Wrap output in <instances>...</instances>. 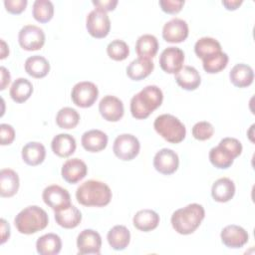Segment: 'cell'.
Returning <instances> with one entry per match:
<instances>
[{
	"label": "cell",
	"instance_id": "6da1fadb",
	"mask_svg": "<svg viewBox=\"0 0 255 255\" xmlns=\"http://www.w3.org/2000/svg\"><path fill=\"white\" fill-rule=\"evenodd\" d=\"M163 101L162 91L154 85L144 87L130 100V113L136 120H144L155 111Z\"/></svg>",
	"mask_w": 255,
	"mask_h": 255
},
{
	"label": "cell",
	"instance_id": "7a4b0ae2",
	"mask_svg": "<svg viewBox=\"0 0 255 255\" xmlns=\"http://www.w3.org/2000/svg\"><path fill=\"white\" fill-rule=\"evenodd\" d=\"M76 198L84 206L103 207L111 202L112 190L105 182L90 179L77 188Z\"/></svg>",
	"mask_w": 255,
	"mask_h": 255
},
{
	"label": "cell",
	"instance_id": "3957f363",
	"mask_svg": "<svg viewBox=\"0 0 255 255\" xmlns=\"http://www.w3.org/2000/svg\"><path fill=\"white\" fill-rule=\"evenodd\" d=\"M204 216L205 211L203 206L198 203H191L175 210L171 215L170 221L173 229L177 233L188 235L199 227Z\"/></svg>",
	"mask_w": 255,
	"mask_h": 255
},
{
	"label": "cell",
	"instance_id": "277c9868",
	"mask_svg": "<svg viewBox=\"0 0 255 255\" xmlns=\"http://www.w3.org/2000/svg\"><path fill=\"white\" fill-rule=\"evenodd\" d=\"M49 217L47 212L37 206L30 205L22 209L15 217L14 224L17 230L22 234H34L47 227Z\"/></svg>",
	"mask_w": 255,
	"mask_h": 255
},
{
	"label": "cell",
	"instance_id": "5b68a950",
	"mask_svg": "<svg viewBox=\"0 0 255 255\" xmlns=\"http://www.w3.org/2000/svg\"><path fill=\"white\" fill-rule=\"evenodd\" d=\"M242 152L241 142L234 137H224L217 146L209 151V160L213 166L219 169L230 167L234 159Z\"/></svg>",
	"mask_w": 255,
	"mask_h": 255
},
{
	"label": "cell",
	"instance_id": "8992f818",
	"mask_svg": "<svg viewBox=\"0 0 255 255\" xmlns=\"http://www.w3.org/2000/svg\"><path fill=\"white\" fill-rule=\"evenodd\" d=\"M155 131L170 143L181 142L186 134L184 125L174 116L163 114L158 116L153 123Z\"/></svg>",
	"mask_w": 255,
	"mask_h": 255
},
{
	"label": "cell",
	"instance_id": "52a82bcc",
	"mask_svg": "<svg viewBox=\"0 0 255 255\" xmlns=\"http://www.w3.org/2000/svg\"><path fill=\"white\" fill-rule=\"evenodd\" d=\"M139 148L140 143L138 139L130 133H122L118 135L113 145L115 155L124 161L133 159L138 154Z\"/></svg>",
	"mask_w": 255,
	"mask_h": 255
},
{
	"label": "cell",
	"instance_id": "ba28073f",
	"mask_svg": "<svg viewBox=\"0 0 255 255\" xmlns=\"http://www.w3.org/2000/svg\"><path fill=\"white\" fill-rule=\"evenodd\" d=\"M99 96L98 87L88 81L77 83L71 93L73 103L80 108H90L97 101Z\"/></svg>",
	"mask_w": 255,
	"mask_h": 255
},
{
	"label": "cell",
	"instance_id": "9c48e42d",
	"mask_svg": "<svg viewBox=\"0 0 255 255\" xmlns=\"http://www.w3.org/2000/svg\"><path fill=\"white\" fill-rule=\"evenodd\" d=\"M86 28L94 38L102 39L107 37L111 30V21L107 12L99 9L92 10L87 16Z\"/></svg>",
	"mask_w": 255,
	"mask_h": 255
},
{
	"label": "cell",
	"instance_id": "30bf717a",
	"mask_svg": "<svg viewBox=\"0 0 255 255\" xmlns=\"http://www.w3.org/2000/svg\"><path fill=\"white\" fill-rule=\"evenodd\" d=\"M45 33L42 28L35 25H25L18 34V42L26 51L40 50L45 44Z\"/></svg>",
	"mask_w": 255,
	"mask_h": 255
},
{
	"label": "cell",
	"instance_id": "8fae6325",
	"mask_svg": "<svg viewBox=\"0 0 255 255\" xmlns=\"http://www.w3.org/2000/svg\"><path fill=\"white\" fill-rule=\"evenodd\" d=\"M42 198L45 204L51 207L54 211L61 210L71 205V196L69 191L56 184L47 186L42 193Z\"/></svg>",
	"mask_w": 255,
	"mask_h": 255
},
{
	"label": "cell",
	"instance_id": "7c38bea8",
	"mask_svg": "<svg viewBox=\"0 0 255 255\" xmlns=\"http://www.w3.org/2000/svg\"><path fill=\"white\" fill-rule=\"evenodd\" d=\"M158 62L162 71L175 75L183 67L184 53L177 47H167L161 52Z\"/></svg>",
	"mask_w": 255,
	"mask_h": 255
},
{
	"label": "cell",
	"instance_id": "4fadbf2b",
	"mask_svg": "<svg viewBox=\"0 0 255 255\" xmlns=\"http://www.w3.org/2000/svg\"><path fill=\"white\" fill-rule=\"evenodd\" d=\"M178 165V155L170 148H161L153 157V167L161 174H172L177 170Z\"/></svg>",
	"mask_w": 255,
	"mask_h": 255
},
{
	"label": "cell",
	"instance_id": "5bb4252c",
	"mask_svg": "<svg viewBox=\"0 0 255 255\" xmlns=\"http://www.w3.org/2000/svg\"><path fill=\"white\" fill-rule=\"evenodd\" d=\"M99 112L108 122H119L125 113L123 102L115 96H105L99 104Z\"/></svg>",
	"mask_w": 255,
	"mask_h": 255
},
{
	"label": "cell",
	"instance_id": "9a60e30c",
	"mask_svg": "<svg viewBox=\"0 0 255 255\" xmlns=\"http://www.w3.org/2000/svg\"><path fill=\"white\" fill-rule=\"evenodd\" d=\"M78 253L84 254H100L102 247L101 235L93 229L83 230L77 237Z\"/></svg>",
	"mask_w": 255,
	"mask_h": 255
},
{
	"label": "cell",
	"instance_id": "2e32d148",
	"mask_svg": "<svg viewBox=\"0 0 255 255\" xmlns=\"http://www.w3.org/2000/svg\"><path fill=\"white\" fill-rule=\"evenodd\" d=\"M220 238L226 247L237 249L243 247L248 242L249 235L243 227L230 224L221 230Z\"/></svg>",
	"mask_w": 255,
	"mask_h": 255
},
{
	"label": "cell",
	"instance_id": "e0dca14e",
	"mask_svg": "<svg viewBox=\"0 0 255 255\" xmlns=\"http://www.w3.org/2000/svg\"><path fill=\"white\" fill-rule=\"evenodd\" d=\"M188 37V25L180 18H173L162 28V38L168 43H181Z\"/></svg>",
	"mask_w": 255,
	"mask_h": 255
},
{
	"label": "cell",
	"instance_id": "ac0fdd59",
	"mask_svg": "<svg viewBox=\"0 0 255 255\" xmlns=\"http://www.w3.org/2000/svg\"><path fill=\"white\" fill-rule=\"evenodd\" d=\"M88 173L87 164L80 158L74 157L64 162L61 170L62 177L68 183L74 184L82 180Z\"/></svg>",
	"mask_w": 255,
	"mask_h": 255
},
{
	"label": "cell",
	"instance_id": "d6986e66",
	"mask_svg": "<svg viewBox=\"0 0 255 255\" xmlns=\"http://www.w3.org/2000/svg\"><path fill=\"white\" fill-rule=\"evenodd\" d=\"M81 142L86 150L99 152L107 147L108 135L100 129H91L83 133Z\"/></svg>",
	"mask_w": 255,
	"mask_h": 255
},
{
	"label": "cell",
	"instance_id": "ffe728a7",
	"mask_svg": "<svg viewBox=\"0 0 255 255\" xmlns=\"http://www.w3.org/2000/svg\"><path fill=\"white\" fill-rule=\"evenodd\" d=\"M175 81L179 87L186 91H194L196 90L200 83L201 77L199 72L191 66H183L176 74Z\"/></svg>",
	"mask_w": 255,
	"mask_h": 255
},
{
	"label": "cell",
	"instance_id": "44dd1931",
	"mask_svg": "<svg viewBox=\"0 0 255 255\" xmlns=\"http://www.w3.org/2000/svg\"><path fill=\"white\" fill-rule=\"evenodd\" d=\"M153 68L154 64L150 59L138 57L127 67V75L132 81H140L149 76Z\"/></svg>",
	"mask_w": 255,
	"mask_h": 255
},
{
	"label": "cell",
	"instance_id": "7402d4cb",
	"mask_svg": "<svg viewBox=\"0 0 255 255\" xmlns=\"http://www.w3.org/2000/svg\"><path fill=\"white\" fill-rule=\"evenodd\" d=\"M76 139L69 133H59L55 135L51 142L53 152L60 157H68L76 150Z\"/></svg>",
	"mask_w": 255,
	"mask_h": 255
},
{
	"label": "cell",
	"instance_id": "603a6c76",
	"mask_svg": "<svg viewBox=\"0 0 255 255\" xmlns=\"http://www.w3.org/2000/svg\"><path fill=\"white\" fill-rule=\"evenodd\" d=\"M235 194V184L228 177H221L217 179L211 188L212 198L217 202H227L233 198Z\"/></svg>",
	"mask_w": 255,
	"mask_h": 255
},
{
	"label": "cell",
	"instance_id": "cb8c5ba5",
	"mask_svg": "<svg viewBox=\"0 0 255 255\" xmlns=\"http://www.w3.org/2000/svg\"><path fill=\"white\" fill-rule=\"evenodd\" d=\"M55 220L58 225L66 229L77 227L82 221L81 211L74 205L55 211Z\"/></svg>",
	"mask_w": 255,
	"mask_h": 255
},
{
	"label": "cell",
	"instance_id": "d4e9b609",
	"mask_svg": "<svg viewBox=\"0 0 255 255\" xmlns=\"http://www.w3.org/2000/svg\"><path fill=\"white\" fill-rule=\"evenodd\" d=\"M133 226L143 232L155 229L159 223V215L151 209H141L132 218Z\"/></svg>",
	"mask_w": 255,
	"mask_h": 255
},
{
	"label": "cell",
	"instance_id": "484cf974",
	"mask_svg": "<svg viewBox=\"0 0 255 255\" xmlns=\"http://www.w3.org/2000/svg\"><path fill=\"white\" fill-rule=\"evenodd\" d=\"M231 83L237 88H246L253 83L254 72L253 69L246 64H236L229 73Z\"/></svg>",
	"mask_w": 255,
	"mask_h": 255
},
{
	"label": "cell",
	"instance_id": "4316f807",
	"mask_svg": "<svg viewBox=\"0 0 255 255\" xmlns=\"http://www.w3.org/2000/svg\"><path fill=\"white\" fill-rule=\"evenodd\" d=\"M46 157L45 146L38 141H30L22 148V158L24 162L31 166L39 165Z\"/></svg>",
	"mask_w": 255,
	"mask_h": 255
},
{
	"label": "cell",
	"instance_id": "83f0119b",
	"mask_svg": "<svg viewBox=\"0 0 255 255\" xmlns=\"http://www.w3.org/2000/svg\"><path fill=\"white\" fill-rule=\"evenodd\" d=\"M19 189V176L10 168L0 171V194L2 197H12Z\"/></svg>",
	"mask_w": 255,
	"mask_h": 255
},
{
	"label": "cell",
	"instance_id": "f1b7e54d",
	"mask_svg": "<svg viewBox=\"0 0 255 255\" xmlns=\"http://www.w3.org/2000/svg\"><path fill=\"white\" fill-rule=\"evenodd\" d=\"M62 249V240L55 233H47L38 238L36 250L40 255H57Z\"/></svg>",
	"mask_w": 255,
	"mask_h": 255
},
{
	"label": "cell",
	"instance_id": "f546056e",
	"mask_svg": "<svg viewBox=\"0 0 255 255\" xmlns=\"http://www.w3.org/2000/svg\"><path fill=\"white\" fill-rule=\"evenodd\" d=\"M110 246L117 251H122L128 247L130 241L129 230L124 225H116L110 229L107 235Z\"/></svg>",
	"mask_w": 255,
	"mask_h": 255
},
{
	"label": "cell",
	"instance_id": "4dcf8cb0",
	"mask_svg": "<svg viewBox=\"0 0 255 255\" xmlns=\"http://www.w3.org/2000/svg\"><path fill=\"white\" fill-rule=\"evenodd\" d=\"M25 71L31 77L41 79L48 75L50 71V64L43 56H31L25 61Z\"/></svg>",
	"mask_w": 255,
	"mask_h": 255
},
{
	"label": "cell",
	"instance_id": "1f68e13d",
	"mask_svg": "<svg viewBox=\"0 0 255 255\" xmlns=\"http://www.w3.org/2000/svg\"><path fill=\"white\" fill-rule=\"evenodd\" d=\"M158 51V41L151 34H144L138 37L135 43V52L138 57L150 59L153 58Z\"/></svg>",
	"mask_w": 255,
	"mask_h": 255
},
{
	"label": "cell",
	"instance_id": "d6a6232c",
	"mask_svg": "<svg viewBox=\"0 0 255 255\" xmlns=\"http://www.w3.org/2000/svg\"><path fill=\"white\" fill-rule=\"evenodd\" d=\"M33 93V85L31 82L25 78H18L16 79L11 88H10V97L11 99L18 103H24L26 102Z\"/></svg>",
	"mask_w": 255,
	"mask_h": 255
},
{
	"label": "cell",
	"instance_id": "836d02e7",
	"mask_svg": "<svg viewBox=\"0 0 255 255\" xmlns=\"http://www.w3.org/2000/svg\"><path fill=\"white\" fill-rule=\"evenodd\" d=\"M221 51L220 43L211 37H202L194 45V52L201 60Z\"/></svg>",
	"mask_w": 255,
	"mask_h": 255
},
{
	"label": "cell",
	"instance_id": "e575fe53",
	"mask_svg": "<svg viewBox=\"0 0 255 255\" xmlns=\"http://www.w3.org/2000/svg\"><path fill=\"white\" fill-rule=\"evenodd\" d=\"M228 61H229V58L227 54L220 51L209 57L202 59V66L206 73L216 74L226 68Z\"/></svg>",
	"mask_w": 255,
	"mask_h": 255
},
{
	"label": "cell",
	"instance_id": "d590c367",
	"mask_svg": "<svg viewBox=\"0 0 255 255\" xmlns=\"http://www.w3.org/2000/svg\"><path fill=\"white\" fill-rule=\"evenodd\" d=\"M80 122V115L79 113L70 107L62 108L57 116H56V123L59 128L65 129H71L77 127Z\"/></svg>",
	"mask_w": 255,
	"mask_h": 255
},
{
	"label": "cell",
	"instance_id": "8d00e7d4",
	"mask_svg": "<svg viewBox=\"0 0 255 255\" xmlns=\"http://www.w3.org/2000/svg\"><path fill=\"white\" fill-rule=\"evenodd\" d=\"M32 15L40 23L49 22L54 16V5L49 0H36L33 3Z\"/></svg>",
	"mask_w": 255,
	"mask_h": 255
},
{
	"label": "cell",
	"instance_id": "74e56055",
	"mask_svg": "<svg viewBox=\"0 0 255 255\" xmlns=\"http://www.w3.org/2000/svg\"><path fill=\"white\" fill-rule=\"evenodd\" d=\"M107 54L111 59L115 61H124L128 58L129 54V49L125 41L116 39L108 45Z\"/></svg>",
	"mask_w": 255,
	"mask_h": 255
},
{
	"label": "cell",
	"instance_id": "f35d334b",
	"mask_svg": "<svg viewBox=\"0 0 255 255\" xmlns=\"http://www.w3.org/2000/svg\"><path fill=\"white\" fill-rule=\"evenodd\" d=\"M214 133L213 126L205 121L196 123L192 128V135L197 140L209 139Z\"/></svg>",
	"mask_w": 255,
	"mask_h": 255
},
{
	"label": "cell",
	"instance_id": "ab89813d",
	"mask_svg": "<svg viewBox=\"0 0 255 255\" xmlns=\"http://www.w3.org/2000/svg\"><path fill=\"white\" fill-rule=\"evenodd\" d=\"M158 4L164 13L176 14L182 9L184 0H159Z\"/></svg>",
	"mask_w": 255,
	"mask_h": 255
},
{
	"label": "cell",
	"instance_id": "60d3db41",
	"mask_svg": "<svg viewBox=\"0 0 255 255\" xmlns=\"http://www.w3.org/2000/svg\"><path fill=\"white\" fill-rule=\"evenodd\" d=\"M15 138V130L8 124L0 125V142L2 145L11 144Z\"/></svg>",
	"mask_w": 255,
	"mask_h": 255
},
{
	"label": "cell",
	"instance_id": "b9f144b4",
	"mask_svg": "<svg viewBox=\"0 0 255 255\" xmlns=\"http://www.w3.org/2000/svg\"><path fill=\"white\" fill-rule=\"evenodd\" d=\"M27 0H5L4 6L6 11L11 14H20L22 13L27 6Z\"/></svg>",
	"mask_w": 255,
	"mask_h": 255
},
{
	"label": "cell",
	"instance_id": "7bdbcfd3",
	"mask_svg": "<svg viewBox=\"0 0 255 255\" xmlns=\"http://www.w3.org/2000/svg\"><path fill=\"white\" fill-rule=\"evenodd\" d=\"M93 5L96 7V9L102 10L104 12L113 11L115 10L116 6L118 5V0H104V1H92Z\"/></svg>",
	"mask_w": 255,
	"mask_h": 255
},
{
	"label": "cell",
	"instance_id": "ee69618b",
	"mask_svg": "<svg viewBox=\"0 0 255 255\" xmlns=\"http://www.w3.org/2000/svg\"><path fill=\"white\" fill-rule=\"evenodd\" d=\"M1 223V244L5 243L10 237V226L5 219L0 220Z\"/></svg>",
	"mask_w": 255,
	"mask_h": 255
},
{
	"label": "cell",
	"instance_id": "f6af8a7d",
	"mask_svg": "<svg viewBox=\"0 0 255 255\" xmlns=\"http://www.w3.org/2000/svg\"><path fill=\"white\" fill-rule=\"evenodd\" d=\"M0 71H1V85H0V90L3 91L10 83V80H11V77H10V73L9 71L5 68V67H1L0 68Z\"/></svg>",
	"mask_w": 255,
	"mask_h": 255
},
{
	"label": "cell",
	"instance_id": "bcb514c9",
	"mask_svg": "<svg viewBox=\"0 0 255 255\" xmlns=\"http://www.w3.org/2000/svg\"><path fill=\"white\" fill-rule=\"evenodd\" d=\"M242 0H223L222 1V5L227 9V10H236L241 4H242Z\"/></svg>",
	"mask_w": 255,
	"mask_h": 255
},
{
	"label": "cell",
	"instance_id": "7dc6e473",
	"mask_svg": "<svg viewBox=\"0 0 255 255\" xmlns=\"http://www.w3.org/2000/svg\"><path fill=\"white\" fill-rule=\"evenodd\" d=\"M1 45H2V47H1V56H0V59L3 60V59H5V58L8 56V54H9V49H8V46L6 45V43H5L3 40H1Z\"/></svg>",
	"mask_w": 255,
	"mask_h": 255
}]
</instances>
